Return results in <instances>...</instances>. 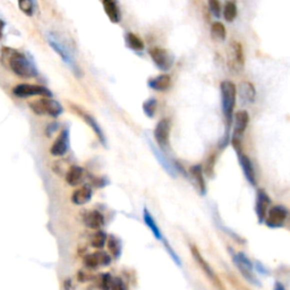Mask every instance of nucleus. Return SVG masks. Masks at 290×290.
<instances>
[{"label":"nucleus","instance_id":"nucleus-42","mask_svg":"<svg viewBox=\"0 0 290 290\" xmlns=\"http://www.w3.org/2000/svg\"><path fill=\"white\" fill-rule=\"evenodd\" d=\"M2 36H4V34H2V30H0V40L2 39Z\"/></svg>","mask_w":290,"mask_h":290},{"label":"nucleus","instance_id":"nucleus-38","mask_svg":"<svg viewBox=\"0 0 290 290\" xmlns=\"http://www.w3.org/2000/svg\"><path fill=\"white\" fill-rule=\"evenodd\" d=\"M162 242H164V246H166V248H167V252H168V253L170 254V256H172V260H174V263H176V264H178V266H182V262H180V260H179V258H178V255H177L176 253H174V252L172 250V247H170V245L168 244V242H166L164 240H162Z\"/></svg>","mask_w":290,"mask_h":290},{"label":"nucleus","instance_id":"nucleus-35","mask_svg":"<svg viewBox=\"0 0 290 290\" xmlns=\"http://www.w3.org/2000/svg\"><path fill=\"white\" fill-rule=\"evenodd\" d=\"M112 276L110 274H104L100 276V282H99V287L102 290H110V286H112Z\"/></svg>","mask_w":290,"mask_h":290},{"label":"nucleus","instance_id":"nucleus-37","mask_svg":"<svg viewBox=\"0 0 290 290\" xmlns=\"http://www.w3.org/2000/svg\"><path fill=\"white\" fill-rule=\"evenodd\" d=\"M110 290H125V286H124L122 280L120 278H112V286H110Z\"/></svg>","mask_w":290,"mask_h":290},{"label":"nucleus","instance_id":"nucleus-20","mask_svg":"<svg viewBox=\"0 0 290 290\" xmlns=\"http://www.w3.org/2000/svg\"><path fill=\"white\" fill-rule=\"evenodd\" d=\"M148 144H150V148H151V150L153 152V154L156 156V160L160 162L161 166H162V167H164V169L166 170V172H167L169 174H172V177L176 176V170H177V168L174 167V166L172 164V162H170L168 160V158L166 156L164 153L161 151V148H158L156 146V145L153 144L152 142H148Z\"/></svg>","mask_w":290,"mask_h":290},{"label":"nucleus","instance_id":"nucleus-39","mask_svg":"<svg viewBox=\"0 0 290 290\" xmlns=\"http://www.w3.org/2000/svg\"><path fill=\"white\" fill-rule=\"evenodd\" d=\"M90 276L88 274H85L83 271L78 272V281H82V282H85V281L88 280Z\"/></svg>","mask_w":290,"mask_h":290},{"label":"nucleus","instance_id":"nucleus-19","mask_svg":"<svg viewBox=\"0 0 290 290\" xmlns=\"http://www.w3.org/2000/svg\"><path fill=\"white\" fill-rule=\"evenodd\" d=\"M102 6H104V12L108 16L110 22L114 24H118L120 22L122 12L116 0H102Z\"/></svg>","mask_w":290,"mask_h":290},{"label":"nucleus","instance_id":"nucleus-12","mask_svg":"<svg viewBox=\"0 0 290 290\" xmlns=\"http://www.w3.org/2000/svg\"><path fill=\"white\" fill-rule=\"evenodd\" d=\"M170 130H172V124L168 118H164L156 124L154 130V140L158 145L161 148H167L170 138Z\"/></svg>","mask_w":290,"mask_h":290},{"label":"nucleus","instance_id":"nucleus-36","mask_svg":"<svg viewBox=\"0 0 290 290\" xmlns=\"http://www.w3.org/2000/svg\"><path fill=\"white\" fill-rule=\"evenodd\" d=\"M216 160V153H212L206 161V168H204V172H206L208 176H211L212 174V170H213V167H214Z\"/></svg>","mask_w":290,"mask_h":290},{"label":"nucleus","instance_id":"nucleus-33","mask_svg":"<svg viewBox=\"0 0 290 290\" xmlns=\"http://www.w3.org/2000/svg\"><path fill=\"white\" fill-rule=\"evenodd\" d=\"M106 240H108V237H106V232H96L94 234H93L92 238H91V245L92 247H94V248H99L101 250L102 247L104 246V244L106 242Z\"/></svg>","mask_w":290,"mask_h":290},{"label":"nucleus","instance_id":"nucleus-17","mask_svg":"<svg viewBox=\"0 0 290 290\" xmlns=\"http://www.w3.org/2000/svg\"><path fill=\"white\" fill-rule=\"evenodd\" d=\"M68 146H70V133L67 130H64L54 140L50 148V152L54 156H62L67 152Z\"/></svg>","mask_w":290,"mask_h":290},{"label":"nucleus","instance_id":"nucleus-5","mask_svg":"<svg viewBox=\"0 0 290 290\" xmlns=\"http://www.w3.org/2000/svg\"><path fill=\"white\" fill-rule=\"evenodd\" d=\"M190 253H192V256L195 260V262L198 263V266H200V268L204 272V274L206 276V278L211 281V284L214 286L216 290H226L224 284L221 282V280L218 274L213 270V268L208 264V262L206 261V258L202 256V254L200 253V250L198 247L195 245L190 244Z\"/></svg>","mask_w":290,"mask_h":290},{"label":"nucleus","instance_id":"nucleus-28","mask_svg":"<svg viewBox=\"0 0 290 290\" xmlns=\"http://www.w3.org/2000/svg\"><path fill=\"white\" fill-rule=\"evenodd\" d=\"M126 46L134 51H142L144 49V42L134 33H127L125 36Z\"/></svg>","mask_w":290,"mask_h":290},{"label":"nucleus","instance_id":"nucleus-13","mask_svg":"<svg viewBox=\"0 0 290 290\" xmlns=\"http://www.w3.org/2000/svg\"><path fill=\"white\" fill-rule=\"evenodd\" d=\"M110 262H112V258H110L106 252L102 250L88 254L83 258L84 266L88 268H92V270H94V268L99 266H109Z\"/></svg>","mask_w":290,"mask_h":290},{"label":"nucleus","instance_id":"nucleus-7","mask_svg":"<svg viewBox=\"0 0 290 290\" xmlns=\"http://www.w3.org/2000/svg\"><path fill=\"white\" fill-rule=\"evenodd\" d=\"M12 93L17 98H30L40 96L44 98H52V92L48 88L36 84H18L12 88Z\"/></svg>","mask_w":290,"mask_h":290},{"label":"nucleus","instance_id":"nucleus-9","mask_svg":"<svg viewBox=\"0 0 290 290\" xmlns=\"http://www.w3.org/2000/svg\"><path fill=\"white\" fill-rule=\"evenodd\" d=\"M150 56L156 66L162 72H168L172 70L174 62V57L172 52L164 48H152L150 50Z\"/></svg>","mask_w":290,"mask_h":290},{"label":"nucleus","instance_id":"nucleus-21","mask_svg":"<svg viewBox=\"0 0 290 290\" xmlns=\"http://www.w3.org/2000/svg\"><path fill=\"white\" fill-rule=\"evenodd\" d=\"M83 220L84 224L91 229H100L104 224V216H102L101 212L96 210L88 211L84 216Z\"/></svg>","mask_w":290,"mask_h":290},{"label":"nucleus","instance_id":"nucleus-14","mask_svg":"<svg viewBox=\"0 0 290 290\" xmlns=\"http://www.w3.org/2000/svg\"><path fill=\"white\" fill-rule=\"evenodd\" d=\"M237 156H238V161H240L242 170L245 174L247 182H248L250 185L256 186V176H255V170H254L253 164H252L250 159L245 154L244 152H242V150L238 151Z\"/></svg>","mask_w":290,"mask_h":290},{"label":"nucleus","instance_id":"nucleus-4","mask_svg":"<svg viewBox=\"0 0 290 290\" xmlns=\"http://www.w3.org/2000/svg\"><path fill=\"white\" fill-rule=\"evenodd\" d=\"M28 106L32 112L39 114V116L48 114L50 117L56 118L60 116L64 112L62 104L58 101L51 99V98H42L40 100L30 102Z\"/></svg>","mask_w":290,"mask_h":290},{"label":"nucleus","instance_id":"nucleus-22","mask_svg":"<svg viewBox=\"0 0 290 290\" xmlns=\"http://www.w3.org/2000/svg\"><path fill=\"white\" fill-rule=\"evenodd\" d=\"M190 174L192 178L194 179V182L198 185V188L200 190V194L206 195V179H204V172L201 164L192 166L190 168Z\"/></svg>","mask_w":290,"mask_h":290},{"label":"nucleus","instance_id":"nucleus-29","mask_svg":"<svg viewBox=\"0 0 290 290\" xmlns=\"http://www.w3.org/2000/svg\"><path fill=\"white\" fill-rule=\"evenodd\" d=\"M238 14V10H237V5L234 2H226V5L224 7V20H227V22H234V20H236Z\"/></svg>","mask_w":290,"mask_h":290},{"label":"nucleus","instance_id":"nucleus-31","mask_svg":"<svg viewBox=\"0 0 290 290\" xmlns=\"http://www.w3.org/2000/svg\"><path fill=\"white\" fill-rule=\"evenodd\" d=\"M18 7L22 12L26 16H33L34 10H36V2L34 0H17Z\"/></svg>","mask_w":290,"mask_h":290},{"label":"nucleus","instance_id":"nucleus-3","mask_svg":"<svg viewBox=\"0 0 290 290\" xmlns=\"http://www.w3.org/2000/svg\"><path fill=\"white\" fill-rule=\"evenodd\" d=\"M46 40H48V44L51 46V49H52L54 52L58 54V56L62 58V60L65 62L68 67H70V70L72 72V74H74L78 78H82L83 70H80L78 64L76 62L75 58L72 54L70 49H68L67 46L58 39L56 34L49 32L48 36H46Z\"/></svg>","mask_w":290,"mask_h":290},{"label":"nucleus","instance_id":"nucleus-41","mask_svg":"<svg viewBox=\"0 0 290 290\" xmlns=\"http://www.w3.org/2000/svg\"><path fill=\"white\" fill-rule=\"evenodd\" d=\"M5 25H6V23L4 22L2 20H0V30H2L4 28H5Z\"/></svg>","mask_w":290,"mask_h":290},{"label":"nucleus","instance_id":"nucleus-34","mask_svg":"<svg viewBox=\"0 0 290 290\" xmlns=\"http://www.w3.org/2000/svg\"><path fill=\"white\" fill-rule=\"evenodd\" d=\"M208 8H210L211 14L216 17V18H220L222 15V7L219 0H208Z\"/></svg>","mask_w":290,"mask_h":290},{"label":"nucleus","instance_id":"nucleus-2","mask_svg":"<svg viewBox=\"0 0 290 290\" xmlns=\"http://www.w3.org/2000/svg\"><path fill=\"white\" fill-rule=\"evenodd\" d=\"M220 92H221V106H222V112L226 119V134L224 138L221 140L220 148H226L227 144L230 142V128H232V122L234 117V110L236 106V98H237V88L230 80H224L220 84Z\"/></svg>","mask_w":290,"mask_h":290},{"label":"nucleus","instance_id":"nucleus-15","mask_svg":"<svg viewBox=\"0 0 290 290\" xmlns=\"http://www.w3.org/2000/svg\"><path fill=\"white\" fill-rule=\"evenodd\" d=\"M72 109L74 110V112L78 114L80 117H82L85 122L88 124V125L91 127V128L93 130V132H94L96 135L98 136V138L100 140V142L106 145V138H104V132H102L101 130V127L99 126V124H98V122L94 118H93L91 114H88L84 112V110H82L80 108H78V106H72Z\"/></svg>","mask_w":290,"mask_h":290},{"label":"nucleus","instance_id":"nucleus-10","mask_svg":"<svg viewBox=\"0 0 290 290\" xmlns=\"http://www.w3.org/2000/svg\"><path fill=\"white\" fill-rule=\"evenodd\" d=\"M288 216V210L284 206H274L268 211L264 222L270 228L282 227Z\"/></svg>","mask_w":290,"mask_h":290},{"label":"nucleus","instance_id":"nucleus-11","mask_svg":"<svg viewBox=\"0 0 290 290\" xmlns=\"http://www.w3.org/2000/svg\"><path fill=\"white\" fill-rule=\"evenodd\" d=\"M234 132L230 140H242L250 122V114L245 110H240L234 114Z\"/></svg>","mask_w":290,"mask_h":290},{"label":"nucleus","instance_id":"nucleus-32","mask_svg":"<svg viewBox=\"0 0 290 290\" xmlns=\"http://www.w3.org/2000/svg\"><path fill=\"white\" fill-rule=\"evenodd\" d=\"M158 108V101L154 98H150L143 104V112L145 114V116L148 118H153Z\"/></svg>","mask_w":290,"mask_h":290},{"label":"nucleus","instance_id":"nucleus-26","mask_svg":"<svg viewBox=\"0 0 290 290\" xmlns=\"http://www.w3.org/2000/svg\"><path fill=\"white\" fill-rule=\"evenodd\" d=\"M143 218H144V222H145V224H146L148 227L150 228V230H151L152 234H153V236H154L158 240H161V242L164 240V236H162L160 228L158 227V224H156V222L154 221V219H153L152 214H151L150 211H148L146 208H144Z\"/></svg>","mask_w":290,"mask_h":290},{"label":"nucleus","instance_id":"nucleus-25","mask_svg":"<svg viewBox=\"0 0 290 290\" xmlns=\"http://www.w3.org/2000/svg\"><path fill=\"white\" fill-rule=\"evenodd\" d=\"M84 170L80 166H72L66 174V182L70 186H78L83 179Z\"/></svg>","mask_w":290,"mask_h":290},{"label":"nucleus","instance_id":"nucleus-27","mask_svg":"<svg viewBox=\"0 0 290 290\" xmlns=\"http://www.w3.org/2000/svg\"><path fill=\"white\" fill-rule=\"evenodd\" d=\"M210 33L212 39L216 42H224L227 39V31H226L224 25L221 22L212 23Z\"/></svg>","mask_w":290,"mask_h":290},{"label":"nucleus","instance_id":"nucleus-40","mask_svg":"<svg viewBox=\"0 0 290 290\" xmlns=\"http://www.w3.org/2000/svg\"><path fill=\"white\" fill-rule=\"evenodd\" d=\"M274 290H286V288L284 287V284H281L279 282H276L274 284Z\"/></svg>","mask_w":290,"mask_h":290},{"label":"nucleus","instance_id":"nucleus-30","mask_svg":"<svg viewBox=\"0 0 290 290\" xmlns=\"http://www.w3.org/2000/svg\"><path fill=\"white\" fill-rule=\"evenodd\" d=\"M108 248L110 250V253L112 254V256L114 258H118L120 256V253H122V245H120V242H119L116 237L114 236H109L108 240Z\"/></svg>","mask_w":290,"mask_h":290},{"label":"nucleus","instance_id":"nucleus-23","mask_svg":"<svg viewBox=\"0 0 290 290\" xmlns=\"http://www.w3.org/2000/svg\"><path fill=\"white\" fill-rule=\"evenodd\" d=\"M148 88L154 90V91H160L164 92L170 88L172 85V78L168 74H162L156 76L154 78L148 80Z\"/></svg>","mask_w":290,"mask_h":290},{"label":"nucleus","instance_id":"nucleus-18","mask_svg":"<svg viewBox=\"0 0 290 290\" xmlns=\"http://www.w3.org/2000/svg\"><path fill=\"white\" fill-rule=\"evenodd\" d=\"M237 92L244 104H254L255 99H256V90H255V86L253 83L247 82V80L240 84Z\"/></svg>","mask_w":290,"mask_h":290},{"label":"nucleus","instance_id":"nucleus-16","mask_svg":"<svg viewBox=\"0 0 290 290\" xmlns=\"http://www.w3.org/2000/svg\"><path fill=\"white\" fill-rule=\"evenodd\" d=\"M271 200L268 198V195L266 193L264 190H258V196H256V206H255V211H256V216L258 219V222L262 224L264 222V219H266V213H268V208L270 206Z\"/></svg>","mask_w":290,"mask_h":290},{"label":"nucleus","instance_id":"nucleus-1","mask_svg":"<svg viewBox=\"0 0 290 290\" xmlns=\"http://www.w3.org/2000/svg\"><path fill=\"white\" fill-rule=\"evenodd\" d=\"M2 57V62L7 64L10 70L18 78H33L39 75L38 68L31 59L17 50L4 48Z\"/></svg>","mask_w":290,"mask_h":290},{"label":"nucleus","instance_id":"nucleus-6","mask_svg":"<svg viewBox=\"0 0 290 290\" xmlns=\"http://www.w3.org/2000/svg\"><path fill=\"white\" fill-rule=\"evenodd\" d=\"M227 60L230 72L238 74L242 70L245 65V57L242 46L238 41H232L227 50Z\"/></svg>","mask_w":290,"mask_h":290},{"label":"nucleus","instance_id":"nucleus-8","mask_svg":"<svg viewBox=\"0 0 290 290\" xmlns=\"http://www.w3.org/2000/svg\"><path fill=\"white\" fill-rule=\"evenodd\" d=\"M232 260L234 263L236 264V266L238 268V270L240 271V274L247 281H250V282L253 284H260V281L256 279V276H254L253 264H252L250 258H247L244 253H242V252L237 254L232 253Z\"/></svg>","mask_w":290,"mask_h":290},{"label":"nucleus","instance_id":"nucleus-24","mask_svg":"<svg viewBox=\"0 0 290 290\" xmlns=\"http://www.w3.org/2000/svg\"><path fill=\"white\" fill-rule=\"evenodd\" d=\"M92 198V188L90 185H84L80 187L78 190L74 192V194L72 196V203H75L76 206H83V204L88 203Z\"/></svg>","mask_w":290,"mask_h":290}]
</instances>
